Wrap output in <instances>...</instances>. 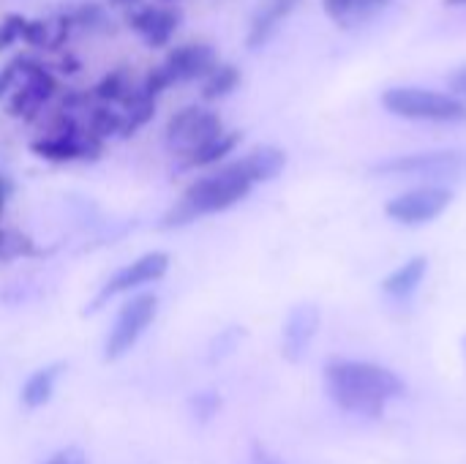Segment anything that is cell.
<instances>
[{"mask_svg": "<svg viewBox=\"0 0 466 464\" xmlns=\"http://www.w3.org/2000/svg\"><path fill=\"white\" fill-rule=\"evenodd\" d=\"M325 388L344 413L363 416V418H380L388 402L404 397L407 391L404 380L393 369L369 361H347V358L328 361Z\"/></svg>", "mask_w": 466, "mask_h": 464, "instance_id": "6da1fadb", "label": "cell"}, {"mask_svg": "<svg viewBox=\"0 0 466 464\" xmlns=\"http://www.w3.org/2000/svg\"><path fill=\"white\" fill-rule=\"evenodd\" d=\"M254 178L246 167L243 159H235L229 164H221L218 170L208 172L205 178H197L183 197L164 213L161 219V230H175V227H186L202 216L210 213H221L235 208L238 202H243L251 189H254Z\"/></svg>", "mask_w": 466, "mask_h": 464, "instance_id": "7a4b0ae2", "label": "cell"}, {"mask_svg": "<svg viewBox=\"0 0 466 464\" xmlns=\"http://www.w3.org/2000/svg\"><path fill=\"white\" fill-rule=\"evenodd\" d=\"M382 107L404 120L418 123H466V101L453 93H440L431 88H388L382 93Z\"/></svg>", "mask_w": 466, "mask_h": 464, "instance_id": "3957f363", "label": "cell"}, {"mask_svg": "<svg viewBox=\"0 0 466 464\" xmlns=\"http://www.w3.org/2000/svg\"><path fill=\"white\" fill-rule=\"evenodd\" d=\"M156 312H158V298L153 293H137L134 298H128L123 309L117 312V320L106 336L104 358L106 361L123 358L139 342V336L150 328V323L156 320Z\"/></svg>", "mask_w": 466, "mask_h": 464, "instance_id": "277c9868", "label": "cell"}, {"mask_svg": "<svg viewBox=\"0 0 466 464\" xmlns=\"http://www.w3.org/2000/svg\"><path fill=\"white\" fill-rule=\"evenodd\" d=\"M224 131V120L218 112L205 109V107H183L167 120V145L172 153H180L183 159L218 137Z\"/></svg>", "mask_w": 466, "mask_h": 464, "instance_id": "5b68a950", "label": "cell"}, {"mask_svg": "<svg viewBox=\"0 0 466 464\" xmlns=\"http://www.w3.org/2000/svg\"><path fill=\"white\" fill-rule=\"evenodd\" d=\"M464 170L466 153L461 150H429V153L393 156L371 167L374 175H388V178H448Z\"/></svg>", "mask_w": 466, "mask_h": 464, "instance_id": "8992f818", "label": "cell"}, {"mask_svg": "<svg viewBox=\"0 0 466 464\" xmlns=\"http://www.w3.org/2000/svg\"><path fill=\"white\" fill-rule=\"evenodd\" d=\"M453 202V191L445 186H418L410 189L399 197H393L385 205V213L407 227H418L426 222H434L437 216H442L448 211V205Z\"/></svg>", "mask_w": 466, "mask_h": 464, "instance_id": "52a82bcc", "label": "cell"}, {"mask_svg": "<svg viewBox=\"0 0 466 464\" xmlns=\"http://www.w3.org/2000/svg\"><path fill=\"white\" fill-rule=\"evenodd\" d=\"M167 271H169V254L167 252H147V254L137 257L134 263L123 265L120 271H115L109 276V282L101 287L98 298L93 301L90 312H96L101 304H106L115 295H123V293H131V290H139L145 284H153V282L164 279Z\"/></svg>", "mask_w": 466, "mask_h": 464, "instance_id": "ba28073f", "label": "cell"}, {"mask_svg": "<svg viewBox=\"0 0 466 464\" xmlns=\"http://www.w3.org/2000/svg\"><path fill=\"white\" fill-rule=\"evenodd\" d=\"M128 27L134 33H139L145 38V44L150 49H161L172 41V36L177 33L180 22H183V11L172 3H161V5H137L128 11Z\"/></svg>", "mask_w": 466, "mask_h": 464, "instance_id": "9c48e42d", "label": "cell"}, {"mask_svg": "<svg viewBox=\"0 0 466 464\" xmlns=\"http://www.w3.org/2000/svg\"><path fill=\"white\" fill-rule=\"evenodd\" d=\"M218 52L216 46L205 44V41H188L180 44L175 49H169L164 66L172 71L175 82H194V79H205L216 66H218Z\"/></svg>", "mask_w": 466, "mask_h": 464, "instance_id": "30bf717a", "label": "cell"}, {"mask_svg": "<svg viewBox=\"0 0 466 464\" xmlns=\"http://www.w3.org/2000/svg\"><path fill=\"white\" fill-rule=\"evenodd\" d=\"M317 331H319V309L314 304L295 306L289 312L287 323H284V336H281V353H284V358L292 361V364H298L309 353Z\"/></svg>", "mask_w": 466, "mask_h": 464, "instance_id": "8fae6325", "label": "cell"}, {"mask_svg": "<svg viewBox=\"0 0 466 464\" xmlns=\"http://www.w3.org/2000/svg\"><path fill=\"white\" fill-rule=\"evenodd\" d=\"M295 5H298V0H268V3L257 11V16H254V22H251V30H248L246 44H248L251 49L265 46V44L273 38V33L279 30V25L295 11Z\"/></svg>", "mask_w": 466, "mask_h": 464, "instance_id": "7c38bea8", "label": "cell"}, {"mask_svg": "<svg viewBox=\"0 0 466 464\" xmlns=\"http://www.w3.org/2000/svg\"><path fill=\"white\" fill-rule=\"evenodd\" d=\"M63 372H66V364H49V366H44V369H38V372H33L27 380H25V386H22V394H19V399H22V407L25 410H38V407H44L49 399H52V394H55V386H57V380L63 377Z\"/></svg>", "mask_w": 466, "mask_h": 464, "instance_id": "4fadbf2b", "label": "cell"}, {"mask_svg": "<svg viewBox=\"0 0 466 464\" xmlns=\"http://www.w3.org/2000/svg\"><path fill=\"white\" fill-rule=\"evenodd\" d=\"M429 271V260L426 257H412L410 263H404L401 268H396L385 282H382V293L393 301H407L415 295V290L420 287L423 276Z\"/></svg>", "mask_w": 466, "mask_h": 464, "instance_id": "5bb4252c", "label": "cell"}, {"mask_svg": "<svg viewBox=\"0 0 466 464\" xmlns=\"http://www.w3.org/2000/svg\"><path fill=\"white\" fill-rule=\"evenodd\" d=\"M243 134L240 131H221L218 137H213L210 142H205L202 148H197L194 153L186 156L183 167L186 170H199V167H213V164H221L227 156H232L240 145Z\"/></svg>", "mask_w": 466, "mask_h": 464, "instance_id": "9a60e30c", "label": "cell"}, {"mask_svg": "<svg viewBox=\"0 0 466 464\" xmlns=\"http://www.w3.org/2000/svg\"><path fill=\"white\" fill-rule=\"evenodd\" d=\"M254 183H268L273 178H279L287 167V153L276 145H257L254 150H248L243 156Z\"/></svg>", "mask_w": 466, "mask_h": 464, "instance_id": "2e32d148", "label": "cell"}, {"mask_svg": "<svg viewBox=\"0 0 466 464\" xmlns=\"http://www.w3.org/2000/svg\"><path fill=\"white\" fill-rule=\"evenodd\" d=\"M240 68L235 63H218L208 77H205V85H202V98L205 101H218V98H227L238 85H240Z\"/></svg>", "mask_w": 466, "mask_h": 464, "instance_id": "e0dca14e", "label": "cell"}, {"mask_svg": "<svg viewBox=\"0 0 466 464\" xmlns=\"http://www.w3.org/2000/svg\"><path fill=\"white\" fill-rule=\"evenodd\" d=\"M71 19H74V25H79V27H85L90 33H109L112 30V16H109L106 5L96 3V0L82 3L79 8H74Z\"/></svg>", "mask_w": 466, "mask_h": 464, "instance_id": "ac0fdd59", "label": "cell"}, {"mask_svg": "<svg viewBox=\"0 0 466 464\" xmlns=\"http://www.w3.org/2000/svg\"><path fill=\"white\" fill-rule=\"evenodd\" d=\"M131 90V79H128V71L120 66L115 71H109L96 88H93V96L104 104H120L126 98V93Z\"/></svg>", "mask_w": 466, "mask_h": 464, "instance_id": "d6986e66", "label": "cell"}, {"mask_svg": "<svg viewBox=\"0 0 466 464\" xmlns=\"http://www.w3.org/2000/svg\"><path fill=\"white\" fill-rule=\"evenodd\" d=\"M87 129H90L96 137H101V139L115 137V134H120V129H123V112H115V109H109V107H96V109H90V123H87Z\"/></svg>", "mask_w": 466, "mask_h": 464, "instance_id": "ffe728a7", "label": "cell"}, {"mask_svg": "<svg viewBox=\"0 0 466 464\" xmlns=\"http://www.w3.org/2000/svg\"><path fill=\"white\" fill-rule=\"evenodd\" d=\"M172 85H177L175 82V77H172V71L161 63V66H156V68H150L147 71V77L142 79V93L147 96V98H158L167 88H172Z\"/></svg>", "mask_w": 466, "mask_h": 464, "instance_id": "44dd1931", "label": "cell"}, {"mask_svg": "<svg viewBox=\"0 0 466 464\" xmlns=\"http://www.w3.org/2000/svg\"><path fill=\"white\" fill-rule=\"evenodd\" d=\"M218 410H221V397L216 391H199L197 397H191V413L199 424H208Z\"/></svg>", "mask_w": 466, "mask_h": 464, "instance_id": "7402d4cb", "label": "cell"}, {"mask_svg": "<svg viewBox=\"0 0 466 464\" xmlns=\"http://www.w3.org/2000/svg\"><path fill=\"white\" fill-rule=\"evenodd\" d=\"M25 22H27V16H22V14H5L0 19V52L14 46L22 38Z\"/></svg>", "mask_w": 466, "mask_h": 464, "instance_id": "603a6c76", "label": "cell"}, {"mask_svg": "<svg viewBox=\"0 0 466 464\" xmlns=\"http://www.w3.org/2000/svg\"><path fill=\"white\" fill-rule=\"evenodd\" d=\"M322 5H325V14H328L330 19L344 22V19H350L352 14H358L363 5H371V3H369V0H322Z\"/></svg>", "mask_w": 466, "mask_h": 464, "instance_id": "cb8c5ba5", "label": "cell"}, {"mask_svg": "<svg viewBox=\"0 0 466 464\" xmlns=\"http://www.w3.org/2000/svg\"><path fill=\"white\" fill-rule=\"evenodd\" d=\"M22 41L27 46H49V22L44 19H27L22 30Z\"/></svg>", "mask_w": 466, "mask_h": 464, "instance_id": "d4e9b609", "label": "cell"}, {"mask_svg": "<svg viewBox=\"0 0 466 464\" xmlns=\"http://www.w3.org/2000/svg\"><path fill=\"white\" fill-rule=\"evenodd\" d=\"M448 88H451L453 96H459L461 101H466V63L464 66H459V68L448 77Z\"/></svg>", "mask_w": 466, "mask_h": 464, "instance_id": "484cf974", "label": "cell"}, {"mask_svg": "<svg viewBox=\"0 0 466 464\" xmlns=\"http://www.w3.org/2000/svg\"><path fill=\"white\" fill-rule=\"evenodd\" d=\"M46 464H87V459H85V454L79 449H63Z\"/></svg>", "mask_w": 466, "mask_h": 464, "instance_id": "4316f807", "label": "cell"}, {"mask_svg": "<svg viewBox=\"0 0 466 464\" xmlns=\"http://www.w3.org/2000/svg\"><path fill=\"white\" fill-rule=\"evenodd\" d=\"M251 464H284L276 454H270L265 446H259V443H254L251 446Z\"/></svg>", "mask_w": 466, "mask_h": 464, "instance_id": "83f0119b", "label": "cell"}, {"mask_svg": "<svg viewBox=\"0 0 466 464\" xmlns=\"http://www.w3.org/2000/svg\"><path fill=\"white\" fill-rule=\"evenodd\" d=\"M139 3H142V0H109V5H112V8H128V11H131V8H137Z\"/></svg>", "mask_w": 466, "mask_h": 464, "instance_id": "f1b7e54d", "label": "cell"}, {"mask_svg": "<svg viewBox=\"0 0 466 464\" xmlns=\"http://www.w3.org/2000/svg\"><path fill=\"white\" fill-rule=\"evenodd\" d=\"M79 68V63L74 60V57H66L63 63H60V71H66V74H74Z\"/></svg>", "mask_w": 466, "mask_h": 464, "instance_id": "f546056e", "label": "cell"}, {"mask_svg": "<svg viewBox=\"0 0 466 464\" xmlns=\"http://www.w3.org/2000/svg\"><path fill=\"white\" fill-rule=\"evenodd\" d=\"M11 88V79L5 77V71H0V98L5 96V90Z\"/></svg>", "mask_w": 466, "mask_h": 464, "instance_id": "4dcf8cb0", "label": "cell"}, {"mask_svg": "<svg viewBox=\"0 0 466 464\" xmlns=\"http://www.w3.org/2000/svg\"><path fill=\"white\" fill-rule=\"evenodd\" d=\"M5 197H8V189H5V183H3V178H0V213H3V208H5Z\"/></svg>", "mask_w": 466, "mask_h": 464, "instance_id": "1f68e13d", "label": "cell"}, {"mask_svg": "<svg viewBox=\"0 0 466 464\" xmlns=\"http://www.w3.org/2000/svg\"><path fill=\"white\" fill-rule=\"evenodd\" d=\"M448 5H466V0H445Z\"/></svg>", "mask_w": 466, "mask_h": 464, "instance_id": "d6a6232c", "label": "cell"}, {"mask_svg": "<svg viewBox=\"0 0 466 464\" xmlns=\"http://www.w3.org/2000/svg\"><path fill=\"white\" fill-rule=\"evenodd\" d=\"M369 3H371V5H377V3H385V0H369Z\"/></svg>", "mask_w": 466, "mask_h": 464, "instance_id": "836d02e7", "label": "cell"}, {"mask_svg": "<svg viewBox=\"0 0 466 464\" xmlns=\"http://www.w3.org/2000/svg\"><path fill=\"white\" fill-rule=\"evenodd\" d=\"M158 3H177V0H158Z\"/></svg>", "mask_w": 466, "mask_h": 464, "instance_id": "e575fe53", "label": "cell"}]
</instances>
